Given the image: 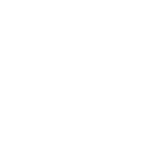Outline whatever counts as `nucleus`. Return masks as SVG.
I'll return each mask as SVG.
<instances>
[]
</instances>
